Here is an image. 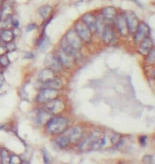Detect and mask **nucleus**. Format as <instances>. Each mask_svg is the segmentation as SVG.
<instances>
[{
    "label": "nucleus",
    "mask_w": 155,
    "mask_h": 164,
    "mask_svg": "<svg viewBox=\"0 0 155 164\" xmlns=\"http://www.w3.org/2000/svg\"><path fill=\"white\" fill-rule=\"evenodd\" d=\"M52 11V8L48 5H45L41 6L39 9L40 15L42 19H46L48 17Z\"/></svg>",
    "instance_id": "412c9836"
},
{
    "label": "nucleus",
    "mask_w": 155,
    "mask_h": 164,
    "mask_svg": "<svg viewBox=\"0 0 155 164\" xmlns=\"http://www.w3.org/2000/svg\"><path fill=\"white\" fill-rule=\"evenodd\" d=\"M148 139V136H142L139 137V142L141 145L144 147L146 145V141Z\"/></svg>",
    "instance_id": "c85d7f7f"
},
{
    "label": "nucleus",
    "mask_w": 155,
    "mask_h": 164,
    "mask_svg": "<svg viewBox=\"0 0 155 164\" xmlns=\"http://www.w3.org/2000/svg\"><path fill=\"white\" fill-rule=\"evenodd\" d=\"M1 63H2L3 64V65H5H5H6V64L8 63L7 59L6 57L4 56V57H2V58L1 59Z\"/></svg>",
    "instance_id": "2f4dec72"
},
{
    "label": "nucleus",
    "mask_w": 155,
    "mask_h": 164,
    "mask_svg": "<svg viewBox=\"0 0 155 164\" xmlns=\"http://www.w3.org/2000/svg\"><path fill=\"white\" fill-rule=\"evenodd\" d=\"M56 77L54 71L50 68L43 69L40 72L38 78L42 83L47 82Z\"/></svg>",
    "instance_id": "dca6fc26"
},
{
    "label": "nucleus",
    "mask_w": 155,
    "mask_h": 164,
    "mask_svg": "<svg viewBox=\"0 0 155 164\" xmlns=\"http://www.w3.org/2000/svg\"><path fill=\"white\" fill-rule=\"evenodd\" d=\"M37 28V25L35 24H30L27 25L26 27V31L27 32H31L32 31H34Z\"/></svg>",
    "instance_id": "cd10ccee"
},
{
    "label": "nucleus",
    "mask_w": 155,
    "mask_h": 164,
    "mask_svg": "<svg viewBox=\"0 0 155 164\" xmlns=\"http://www.w3.org/2000/svg\"><path fill=\"white\" fill-rule=\"evenodd\" d=\"M13 34L10 31H5L2 35V37L3 38V40L6 42H9L12 40L13 38Z\"/></svg>",
    "instance_id": "a878e982"
},
{
    "label": "nucleus",
    "mask_w": 155,
    "mask_h": 164,
    "mask_svg": "<svg viewBox=\"0 0 155 164\" xmlns=\"http://www.w3.org/2000/svg\"><path fill=\"white\" fill-rule=\"evenodd\" d=\"M58 58L62 65L66 68L71 67L73 64V60H75L72 56L64 53L63 51L59 53Z\"/></svg>",
    "instance_id": "2eb2a0df"
},
{
    "label": "nucleus",
    "mask_w": 155,
    "mask_h": 164,
    "mask_svg": "<svg viewBox=\"0 0 155 164\" xmlns=\"http://www.w3.org/2000/svg\"><path fill=\"white\" fill-rule=\"evenodd\" d=\"M75 28L76 31L81 39L86 43H88L91 41V32L83 22H77L75 25Z\"/></svg>",
    "instance_id": "0eeeda50"
},
{
    "label": "nucleus",
    "mask_w": 155,
    "mask_h": 164,
    "mask_svg": "<svg viewBox=\"0 0 155 164\" xmlns=\"http://www.w3.org/2000/svg\"><path fill=\"white\" fill-rule=\"evenodd\" d=\"M149 33V26L146 24L142 22L139 24L136 31L135 32L134 40L135 43L141 42L144 38L148 37Z\"/></svg>",
    "instance_id": "1a4fd4ad"
},
{
    "label": "nucleus",
    "mask_w": 155,
    "mask_h": 164,
    "mask_svg": "<svg viewBox=\"0 0 155 164\" xmlns=\"http://www.w3.org/2000/svg\"><path fill=\"white\" fill-rule=\"evenodd\" d=\"M101 36L103 41L107 44H110L114 42L116 35L113 28L109 25H105L103 31Z\"/></svg>",
    "instance_id": "9b49d317"
},
{
    "label": "nucleus",
    "mask_w": 155,
    "mask_h": 164,
    "mask_svg": "<svg viewBox=\"0 0 155 164\" xmlns=\"http://www.w3.org/2000/svg\"><path fill=\"white\" fill-rule=\"evenodd\" d=\"M82 22L87 26L91 32L95 31V25L97 18L94 15L91 13H85L82 17Z\"/></svg>",
    "instance_id": "f8f14e48"
},
{
    "label": "nucleus",
    "mask_w": 155,
    "mask_h": 164,
    "mask_svg": "<svg viewBox=\"0 0 155 164\" xmlns=\"http://www.w3.org/2000/svg\"><path fill=\"white\" fill-rule=\"evenodd\" d=\"M124 15L129 32L134 34L139 25L138 17L133 12L131 11H127Z\"/></svg>",
    "instance_id": "39448f33"
},
{
    "label": "nucleus",
    "mask_w": 155,
    "mask_h": 164,
    "mask_svg": "<svg viewBox=\"0 0 155 164\" xmlns=\"http://www.w3.org/2000/svg\"><path fill=\"white\" fill-rule=\"evenodd\" d=\"M142 162L144 164H155V156L153 155H146L142 158Z\"/></svg>",
    "instance_id": "393cba45"
},
{
    "label": "nucleus",
    "mask_w": 155,
    "mask_h": 164,
    "mask_svg": "<svg viewBox=\"0 0 155 164\" xmlns=\"http://www.w3.org/2000/svg\"><path fill=\"white\" fill-rule=\"evenodd\" d=\"M43 157H44V161L46 164L50 163L51 162V157L49 155V154L48 153L47 151L46 150H44L43 151Z\"/></svg>",
    "instance_id": "bb28decb"
},
{
    "label": "nucleus",
    "mask_w": 155,
    "mask_h": 164,
    "mask_svg": "<svg viewBox=\"0 0 155 164\" xmlns=\"http://www.w3.org/2000/svg\"><path fill=\"white\" fill-rule=\"evenodd\" d=\"M69 124V120L65 117H52L46 124V129L51 135H57L63 133L68 129Z\"/></svg>",
    "instance_id": "f257e3e1"
},
{
    "label": "nucleus",
    "mask_w": 155,
    "mask_h": 164,
    "mask_svg": "<svg viewBox=\"0 0 155 164\" xmlns=\"http://www.w3.org/2000/svg\"><path fill=\"white\" fill-rule=\"evenodd\" d=\"M58 94L57 90L44 88L38 94L36 97V100L38 102L46 103L56 98Z\"/></svg>",
    "instance_id": "6e6552de"
},
{
    "label": "nucleus",
    "mask_w": 155,
    "mask_h": 164,
    "mask_svg": "<svg viewBox=\"0 0 155 164\" xmlns=\"http://www.w3.org/2000/svg\"><path fill=\"white\" fill-rule=\"evenodd\" d=\"M105 26L104 23V17L100 16L97 18L96 25H95V31L98 34V35L102 34L104 27Z\"/></svg>",
    "instance_id": "4be33fe9"
},
{
    "label": "nucleus",
    "mask_w": 155,
    "mask_h": 164,
    "mask_svg": "<svg viewBox=\"0 0 155 164\" xmlns=\"http://www.w3.org/2000/svg\"><path fill=\"white\" fill-rule=\"evenodd\" d=\"M153 48V42L149 37H146L141 42L138 52L143 55H147Z\"/></svg>",
    "instance_id": "ddd939ff"
},
{
    "label": "nucleus",
    "mask_w": 155,
    "mask_h": 164,
    "mask_svg": "<svg viewBox=\"0 0 155 164\" xmlns=\"http://www.w3.org/2000/svg\"><path fill=\"white\" fill-rule=\"evenodd\" d=\"M62 85V83L60 79L57 78L48 81L47 82L42 83V87L44 88H49L57 90L61 88Z\"/></svg>",
    "instance_id": "6ab92c4d"
},
{
    "label": "nucleus",
    "mask_w": 155,
    "mask_h": 164,
    "mask_svg": "<svg viewBox=\"0 0 155 164\" xmlns=\"http://www.w3.org/2000/svg\"><path fill=\"white\" fill-rule=\"evenodd\" d=\"M51 46V41L48 37L47 36H44L41 39L39 43V49L40 51L44 53L46 52Z\"/></svg>",
    "instance_id": "aec40b11"
},
{
    "label": "nucleus",
    "mask_w": 155,
    "mask_h": 164,
    "mask_svg": "<svg viewBox=\"0 0 155 164\" xmlns=\"http://www.w3.org/2000/svg\"><path fill=\"white\" fill-rule=\"evenodd\" d=\"M12 24L15 28H18L19 26V20L17 19H14L12 20Z\"/></svg>",
    "instance_id": "7c9ffc66"
},
{
    "label": "nucleus",
    "mask_w": 155,
    "mask_h": 164,
    "mask_svg": "<svg viewBox=\"0 0 155 164\" xmlns=\"http://www.w3.org/2000/svg\"><path fill=\"white\" fill-rule=\"evenodd\" d=\"M117 26L119 32L122 36H126L127 35L129 32L125 15H121L119 17L117 21Z\"/></svg>",
    "instance_id": "f3484780"
},
{
    "label": "nucleus",
    "mask_w": 155,
    "mask_h": 164,
    "mask_svg": "<svg viewBox=\"0 0 155 164\" xmlns=\"http://www.w3.org/2000/svg\"><path fill=\"white\" fill-rule=\"evenodd\" d=\"M2 78L1 76H0V84L2 83Z\"/></svg>",
    "instance_id": "473e14b6"
},
{
    "label": "nucleus",
    "mask_w": 155,
    "mask_h": 164,
    "mask_svg": "<svg viewBox=\"0 0 155 164\" xmlns=\"http://www.w3.org/2000/svg\"><path fill=\"white\" fill-rule=\"evenodd\" d=\"M155 61V48H153L149 51L147 54L146 62L149 64H153Z\"/></svg>",
    "instance_id": "b1692460"
},
{
    "label": "nucleus",
    "mask_w": 155,
    "mask_h": 164,
    "mask_svg": "<svg viewBox=\"0 0 155 164\" xmlns=\"http://www.w3.org/2000/svg\"><path fill=\"white\" fill-rule=\"evenodd\" d=\"M117 15V11L113 6H107L103 10V17L107 20L112 21Z\"/></svg>",
    "instance_id": "a211bd4d"
},
{
    "label": "nucleus",
    "mask_w": 155,
    "mask_h": 164,
    "mask_svg": "<svg viewBox=\"0 0 155 164\" xmlns=\"http://www.w3.org/2000/svg\"><path fill=\"white\" fill-rule=\"evenodd\" d=\"M61 46L62 51L64 52V53L72 56L75 60L78 58L79 56L78 50H76L71 47L66 42L64 37L61 40Z\"/></svg>",
    "instance_id": "4468645a"
},
{
    "label": "nucleus",
    "mask_w": 155,
    "mask_h": 164,
    "mask_svg": "<svg viewBox=\"0 0 155 164\" xmlns=\"http://www.w3.org/2000/svg\"><path fill=\"white\" fill-rule=\"evenodd\" d=\"M34 54H32L31 52H27L25 53L24 56V58L25 59H31L34 58Z\"/></svg>",
    "instance_id": "c756f323"
},
{
    "label": "nucleus",
    "mask_w": 155,
    "mask_h": 164,
    "mask_svg": "<svg viewBox=\"0 0 155 164\" xmlns=\"http://www.w3.org/2000/svg\"><path fill=\"white\" fill-rule=\"evenodd\" d=\"M44 107L46 111L50 114H56L63 111L64 104L61 100L55 98L46 102Z\"/></svg>",
    "instance_id": "20e7f679"
},
{
    "label": "nucleus",
    "mask_w": 155,
    "mask_h": 164,
    "mask_svg": "<svg viewBox=\"0 0 155 164\" xmlns=\"http://www.w3.org/2000/svg\"><path fill=\"white\" fill-rule=\"evenodd\" d=\"M64 38L68 44L76 50L78 51L82 47L81 39L76 31L73 30H69L66 32Z\"/></svg>",
    "instance_id": "423d86ee"
},
{
    "label": "nucleus",
    "mask_w": 155,
    "mask_h": 164,
    "mask_svg": "<svg viewBox=\"0 0 155 164\" xmlns=\"http://www.w3.org/2000/svg\"><path fill=\"white\" fill-rule=\"evenodd\" d=\"M63 134L70 145L76 143L81 140L83 136V131L80 127L75 126L70 129H66L63 132Z\"/></svg>",
    "instance_id": "f03ea898"
},
{
    "label": "nucleus",
    "mask_w": 155,
    "mask_h": 164,
    "mask_svg": "<svg viewBox=\"0 0 155 164\" xmlns=\"http://www.w3.org/2000/svg\"><path fill=\"white\" fill-rule=\"evenodd\" d=\"M51 115L46 111L41 112L38 115V122L41 124H47L49 120L51 118Z\"/></svg>",
    "instance_id": "5701e85b"
},
{
    "label": "nucleus",
    "mask_w": 155,
    "mask_h": 164,
    "mask_svg": "<svg viewBox=\"0 0 155 164\" xmlns=\"http://www.w3.org/2000/svg\"><path fill=\"white\" fill-rule=\"evenodd\" d=\"M102 135L101 131L98 130L94 131L87 139L83 141L81 145V148L83 151H92L94 144L99 139Z\"/></svg>",
    "instance_id": "7ed1b4c3"
},
{
    "label": "nucleus",
    "mask_w": 155,
    "mask_h": 164,
    "mask_svg": "<svg viewBox=\"0 0 155 164\" xmlns=\"http://www.w3.org/2000/svg\"><path fill=\"white\" fill-rule=\"evenodd\" d=\"M44 63L49 68L54 71L59 70L61 68L62 65L58 57L52 54H49L46 56L44 60Z\"/></svg>",
    "instance_id": "9d476101"
}]
</instances>
